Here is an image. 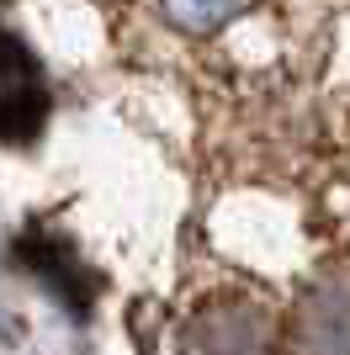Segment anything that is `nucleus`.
Returning a JSON list of instances; mask_svg holds the SVG:
<instances>
[{"instance_id":"1","label":"nucleus","mask_w":350,"mask_h":355,"mask_svg":"<svg viewBox=\"0 0 350 355\" xmlns=\"http://www.w3.org/2000/svg\"><path fill=\"white\" fill-rule=\"evenodd\" d=\"M186 355H271V313L244 292L207 297L181 329Z\"/></svg>"},{"instance_id":"2","label":"nucleus","mask_w":350,"mask_h":355,"mask_svg":"<svg viewBox=\"0 0 350 355\" xmlns=\"http://www.w3.org/2000/svg\"><path fill=\"white\" fill-rule=\"evenodd\" d=\"M292 355H350V266H324L297 292L287 324Z\"/></svg>"},{"instance_id":"3","label":"nucleus","mask_w":350,"mask_h":355,"mask_svg":"<svg viewBox=\"0 0 350 355\" xmlns=\"http://www.w3.org/2000/svg\"><path fill=\"white\" fill-rule=\"evenodd\" d=\"M43 122V80L11 37H0V138L27 144Z\"/></svg>"},{"instance_id":"4","label":"nucleus","mask_w":350,"mask_h":355,"mask_svg":"<svg viewBox=\"0 0 350 355\" xmlns=\"http://www.w3.org/2000/svg\"><path fill=\"white\" fill-rule=\"evenodd\" d=\"M233 11H239V0H165V16L181 32H218Z\"/></svg>"}]
</instances>
